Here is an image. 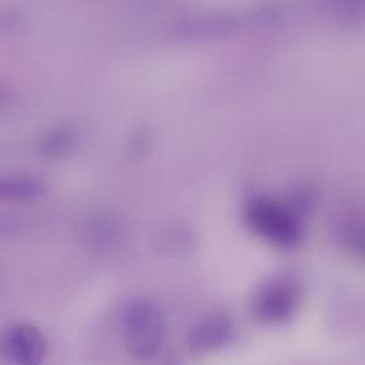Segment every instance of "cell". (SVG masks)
Wrapping results in <instances>:
<instances>
[{
	"instance_id": "5",
	"label": "cell",
	"mask_w": 365,
	"mask_h": 365,
	"mask_svg": "<svg viewBox=\"0 0 365 365\" xmlns=\"http://www.w3.org/2000/svg\"><path fill=\"white\" fill-rule=\"evenodd\" d=\"M254 228L279 247H292L299 238L297 224L287 215L272 210H258L252 214Z\"/></svg>"
},
{
	"instance_id": "1",
	"label": "cell",
	"mask_w": 365,
	"mask_h": 365,
	"mask_svg": "<svg viewBox=\"0 0 365 365\" xmlns=\"http://www.w3.org/2000/svg\"><path fill=\"white\" fill-rule=\"evenodd\" d=\"M121 332L127 352L145 361L158 354L165 335L163 311L150 299L130 301L121 315Z\"/></svg>"
},
{
	"instance_id": "4",
	"label": "cell",
	"mask_w": 365,
	"mask_h": 365,
	"mask_svg": "<svg viewBox=\"0 0 365 365\" xmlns=\"http://www.w3.org/2000/svg\"><path fill=\"white\" fill-rule=\"evenodd\" d=\"M9 359L13 365H40L46 355V338L31 324H16L1 331Z\"/></svg>"
},
{
	"instance_id": "3",
	"label": "cell",
	"mask_w": 365,
	"mask_h": 365,
	"mask_svg": "<svg viewBox=\"0 0 365 365\" xmlns=\"http://www.w3.org/2000/svg\"><path fill=\"white\" fill-rule=\"evenodd\" d=\"M235 338V324L224 312H214L194 322L187 334V345L194 354H210L227 346Z\"/></svg>"
},
{
	"instance_id": "6",
	"label": "cell",
	"mask_w": 365,
	"mask_h": 365,
	"mask_svg": "<svg viewBox=\"0 0 365 365\" xmlns=\"http://www.w3.org/2000/svg\"><path fill=\"white\" fill-rule=\"evenodd\" d=\"M38 185L27 177L0 175V201H20L37 194Z\"/></svg>"
},
{
	"instance_id": "7",
	"label": "cell",
	"mask_w": 365,
	"mask_h": 365,
	"mask_svg": "<svg viewBox=\"0 0 365 365\" xmlns=\"http://www.w3.org/2000/svg\"><path fill=\"white\" fill-rule=\"evenodd\" d=\"M0 365H13L9 359V355L6 352V348H4V342H3V336H1V332H0Z\"/></svg>"
},
{
	"instance_id": "8",
	"label": "cell",
	"mask_w": 365,
	"mask_h": 365,
	"mask_svg": "<svg viewBox=\"0 0 365 365\" xmlns=\"http://www.w3.org/2000/svg\"><path fill=\"white\" fill-rule=\"evenodd\" d=\"M4 101H6V94H4V91L0 88V106H3Z\"/></svg>"
},
{
	"instance_id": "2",
	"label": "cell",
	"mask_w": 365,
	"mask_h": 365,
	"mask_svg": "<svg viewBox=\"0 0 365 365\" xmlns=\"http://www.w3.org/2000/svg\"><path fill=\"white\" fill-rule=\"evenodd\" d=\"M301 302V288L289 275L265 279L251 297L252 317L262 324H284L294 318Z\"/></svg>"
}]
</instances>
